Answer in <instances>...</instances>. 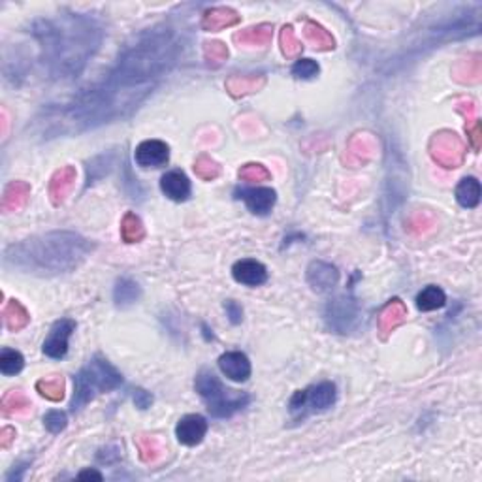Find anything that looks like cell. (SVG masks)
Here are the masks:
<instances>
[{"label": "cell", "instance_id": "d4e9b609", "mask_svg": "<svg viewBox=\"0 0 482 482\" xmlns=\"http://www.w3.org/2000/svg\"><path fill=\"white\" fill-rule=\"evenodd\" d=\"M120 236H123L126 243H136V241L143 240L145 230H143L140 217L134 215V213H126L125 219H123V225H120Z\"/></svg>", "mask_w": 482, "mask_h": 482}, {"label": "cell", "instance_id": "74e56055", "mask_svg": "<svg viewBox=\"0 0 482 482\" xmlns=\"http://www.w3.org/2000/svg\"><path fill=\"white\" fill-rule=\"evenodd\" d=\"M134 404L140 409H147V407H151L153 404V396L149 392H145L143 388H136L134 390Z\"/></svg>", "mask_w": 482, "mask_h": 482}, {"label": "cell", "instance_id": "f1b7e54d", "mask_svg": "<svg viewBox=\"0 0 482 482\" xmlns=\"http://www.w3.org/2000/svg\"><path fill=\"white\" fill-rule=\"evenodd\" d=\"M36 388L43 398L51 399V401H61V399L64 398V383L61 377L40 381V383L36 384Z\"/></svg>", "mask_w": 482, "mask_h": 482}, {"label": "cell", "instance_id": "e0dca14e", "mask_svg": "<svg viewBox=\"0 0 482 482\" xmlns=\"http://www.w3.org/2000/svg\"><path fill=\"white\" fill-rule=\"evenodd\" d=\"M405 317H407L405 305L401 304L399 299H392V302L384 307L381 317H379V328L383 332V337H386L396 326L404 324Z\"/></svg>", "mask_w": 482, "mask_h": 482}, {"label": "cell", "instance_id": "44dd1931", "mask_svg": "<svg viewBox=\"0 0 482 482\" xmlns=\"http://www.w3.org/2000/svg\"><path fill=\"white\" fill-rule=\"evenodd\" d=\"M73 179H76V172L73 168L66 166L61 172L55 173V178L51 181V198L55 204H61L64 200V196L70 193L73 185Z\"/></svg>", "mask_w": 482, "mask_h": 482}, {"label": "cell", "instance_id": "8992f818", "mask_svg": "<svg viewBox=\"0 0 482 482\" xmlns=\"http://www.w3.org/2000/svg\"><path fill=\"white\" fill-rule=\"evenodd\" d=\"M336 384L320 383L307 390H298L290 399V413L305 416L307 413H320L336 404Z\"/></svg>", "mask_w": 482, "mask_h": 482}, {"label": "cell", "instance_id": "3957f363", "mask_svg": "<svg viewBox=\"0 0 482 482\" xmlns=\"http://www.w3.org/2000/svg\"><path fill=\"white\" fill-rule=\"evenodd\" d=\"M93 251V243L76 232H49L6 249L4 264L32 275H61L78 270Z\"/></svg>", "mask_w": 482, "mask_h": 482}, {"label": "cell", "instance_id": "8fae6325", "mask_svg": "<svg viewBox=\"0 0 482 482\" xmlns=\"http://www.w3.org/2000/svg\"><path fill=\"white\" fill-rule=\"evenodd\" d=\"M339 281V272L336 266H332L322 260H314L307 267V283L314 292H328Z\"/></svg>", "mask_w": 482, "mask_h": 482}, {"label": "cell", "instance_id": "2e32d148", "mask_svg": "<svg viewBox=\"0 0 482 482\" xmlns=\"http://www.w3.org/2000/svg\"><path fill=\"white\" fill-rule=\"evenodd\" d=\"M160 189L173 202H185L190 196V181L183 172L172 170L160 179Z\"/></svg>", "mask_w": 482, "mask_h": 482}, {"label": "cell", "instance_id": "9a60e30c", "mask_svg": "<svg viewBox=\"0 0 482 482\" xmlns=\"http://www.w3.org/2000/svg\"><path fill=\"white\" fill-rule=\"evenodd\" d=\"M219 367L226 377L230 381H236V383H243L251 377V362L243 352H225L219 358Z\"/></svg>", "mask_w": 482, "mask_h": 482}, {"label": "cell", "instance_id": "cb8c5ba5", "mask_svg": "<svg viewBox=\"0 0 482 482\" xmlns=\"http://www.w3.org/2000/svg\"><path fill=\"white\" fill-rule=\"evenodd\" d=\"M4 320L6 326H8L11 332H17L26 326V322H29V313H26L25 307H23L19 302L11 299L10 304L4 307Z\"/></svg>", "mask_w": 482, "mask_h": 482}, {"label": "cell", "instance_id": "484cf974", "mask_svg": "<svg viewBox=\"0 0 482 482\" xmlns=\"http://www.w3.org/2000/svg\"><path fill=\"white\" fill-rule=\"evenodd\" d=\"M272 25H260L255 29H247V31L236 34L237 42L251 43V46H266L272 40Z\"/></svg>", "mask_w": 482, "mask_h": 482}, {"label": "cell", "instance_id": "f35d334b", "mask_svg": "<svg viewBox=\"0 0 482 482\" xmlns=\"http://www.w3.org/2000/svg\"><path fill=\"white\" fill-rule=\"evenodd\" d=\"M79 478H81V481H83V478H96V481H102V475H100L98 471H93V469H89V471L79 473Z\"/></svg>", "mask_w": 482, "mask_h": 482}, {"label": "cell", "instance_id": "d6a6232c", "mask_svg": "<svg viewBox=\"0 0 482 482\" xmlns=\"http://www.w3.org/2000/svg\"><path fill=\"white\" fill-rule=\"evenodd\" d=\"M240 178L245 181H266L270 179V172L260 164H247L240 170Z\"/></svg>", "mask_w": 482, "mask_h": 482}, {"label": "cell", "instance_id": "9c48e42d", "mask_svg": "<svg viewBox=\"0 0 482 482\" xmlns=\"http://www.w3.org/2000/svg\"><path fill=\"white\" fill-rule=\"evenodd\" d=\"M76 330V322L72 319L57 320L53 328L49 330L48 337L43 341V352L46 357L53 358V360H61L66 357L68 352V339L72 336V332Z\"/></svg>", "mask_w": 482, "mask_h": 482}, {"label": "cell", "instance_id": "603a6c76", "mask_svg": "<svg viewBox=\"0 0 482 482\" xmlns=\"http://www.w3.org/2000/svg\"><path fill=\"white\" fill-rule=\"evenodd\" d=\"M29 194H31L29 185L11 183L10 187L6 189L4 198H2V210H4V211L19 210L21 205H25L26 198H29Z\"/></svg>", "mask_w": 482, "mask_h": 482}, {"label": "cell", "instance_id": "d590c367", "mask_svg": "<svg viewBox=\"0 0 482 482\" xmlns=\"http://www.w3.org/2000/svg\"><path fill=\"white\" fill-rule=\"evenodd\" d=\"M205 57L215 61V63H222L226 57H228V51L220 42H211L205 43Z\"/></svg>", "mask_w": 482, "mask_h": 482}, {"label": "cell", "instance_id": "7c38bea8", "mask_svg": "<svg viewBox=\"0 0 482 482\" xmlns=\"http://www.w3.org/2000/svg\"><path fill=\"white\" fill-rule=\"evenodd\" d=\"M205 434H207V422L200 414H187L185 419L179 420L178 428H175L178 441L181 445L187 446H194L202 443Z\"/></svg>", "mask_w": 482, "mask_h": 482}, {"label": "cell", "instance_id": "d6986e66", "mask_svg": "<svg viewBox=\"0 0 482 482\" xmlns=\"http://www.w3.org/2000/svg\"><path fill=\"white\" fill-rule=\"evenodd\" d=\"M456 200L461 207L473 210L481 202V183L475 178H463L456 187Z\"/></svg>", "mask_w": 482, "mask_h": 482}, {"label": "cell", "instance_id": "4fadbf2b", "mask_svg": "<svg viewBox=\"0 0 482 482\" xmlns=\"http://www.w3.org/2000/svg\"><path fill=\"white\" fill-rule=\"evenodd\" d=\"M237 198L243 200L247 207L255 215H267L272 211L273 205H275L277 194H275L273 189H267V187H258V189L237 190Z\"/></svg>", "mask_w": 482, "mask_h": 482}, {"label": "cell", "instance_id": "5bb4252c", "mask_svg": "<svg viewBox=\"0 0 482 482\" xmlns=\"http://www.w3.org/2000/svg\"><path fill=\"white\" fill-rule=\"evenodd\" d=\"M232 275L237 283L245 284V287H260L267 281L266 266L258 260H252V258H245V260L234 264Z\"/></svg>", "mask_w": 482, "mask_h": 482}, {"label": "cell", "instance_id": "8d00e7d4", "mask_svg": "<svg viewBox=\"0 0 482 482\" xmlns=\"http://www.w3.org/2000/svg\"><path fill=\"white\" fill-rule=\"evenodd\" d=\"M225 309L232 324H240L241 320H243V309H241V305L237 304V302H234V299H228V302H226Z\"/></svg>", "mask_w": 482, "mask_h": 482}, {"label": "cell", "instance_id": "7402d4cb", "mask_svg": "<svg viewBox=\"0 0 482 482\" xmlns=\"http://www.w3.org/2000/svg\"><path fill=\"white\" fill-rule=\"evenodd\" d=\"M445 304H446V294L443 292V289L435 287V284L426 287V289L422 290L419 296H416V307H419L420 311L441 309Z\"/></svg>", "mask_w": 482, "mask_h": 482}, {"label": "cell", "instance_id": "836d02e7", "mask_svg": "<svg viewBox=\"0 0 482 482\" xmlns=\"http://www.w3.org/2000/svg\"><path fill=\"white\" fill-rule=\"evenodd\" d=\"M43 424L51 434H61L66 428V414L63 411H49L43 416Z\"/></svg>", "mask_w": 482, "mask_h": 482}, {"label": "cell", "instance_id": "ba28073f", "mask_svg": "<svg viewBox=\"0 0 482 482\" xmlns=\"http://www.w3.org/2000/svg\"><path fill=\"white\" fill-rule=\"evenodd\" d=\"M431 155L445 168H456L463 160V145L454 132H441L431 140Z\"/></svg>", "mask_w": 482, "mask_h": 482}, {"label": "cell", "instance_id": "83f0119b", "mask_svg": "<svg viewBox=\"0 0 482 482\" xmlns=\"http://www.w3.org/2000/svg\"><path fill=\"white\" fill-rule=\"evenodd\" d=\"M305 38H307L311 43H314V48L334 49V38H332L322 26L317 25V23L311 21L305 23Z\"/></svg>", "mask_w": 482, "mask_h": 482}, {"label": "cell", "instance_id": "7a4b0ae2", "mask_svg": "<svg viewBox=\"0 0 482 482\" xmlns=\"http://www.w3.org/2000/svg\"><path fill=\"white\" fill-rule=\"evenodd\" d=\"M31 34L40 46V63L55 79L78 78L102 42L100 26L79 14L42 17Z\"/></svg>", "mask_w": 482, "mask_h": 482}, {"label": "cell", "instance_id": "5b68a950", "mask_svg": "<svg viewBox=\"0 0 482 482\" xmlns=\"http://www.w3.org/2000/svg\"><path fill=\"white\" fill-rule=\"evenodd\" d=\"M194 388L196 392L202 396L207 409L217 419H226L232 416L237 411L245 409L249 404V396L243 392H236V390H228L225 384L220 383L219 379L211 371L198 373V377L194 381Z\"/></svg>", "mask_w": 482, "mask_h": 482}, {"label": "cell", "instance_id": "f546056e", "mask_svg": "<svg viewBox=\"0 0 482 482\" xmlns=\"http://www.w3.org/2000/svg\"><path fill=\"white\" fill-rule=\"evenodd\" d=\"M228 91H230L234 96L247 95V93H255L258 87H262L264 79H257L255 76L252 78H234L228 81Z\"/></svg>", "mask_w": 482, "mask_h": 482}, {"label": "cell", "instance_id": "277c9868", "mask_svg": "<svg viewBox=\"0 0 482 482\" xmlns=\"http://www.w3.org/2000/svg\"><path fill=\"white\" fill-rule=\"evenodd\" d=\"M120 383H123V375L116 367L106 358L95 357L73 377L72 411H79L81 407H85L98 394L116 390L120 386Z\"/></svg>", "mask_w": 482, "mask_h": 482}, {"label": "cell", "instance_id": "1f68e13d", "mask_svg": "<svg viewBox=\"0 0 482 482\" xmlns=\"http://www.w3.org/2000/svg\"><path fill=\"white\" fill-rule=\"evenodd\" d=\"M281 43H283V53L287 57H294L298 55L299 49H302V43L298 42V38L294 34L292 26H284L283 32H281Z\"/></svg>", "mask_w": 482, "mask_h": 482}, {"label": "cell", "instance_id": "e575fe53", "mask_svg": "<svg viewBox=\"0 0 482 482\" xmlns=\"http://www.w3.org/2000/svg\"><path fill=\"white\" fill-rule=\"evenodd\" d=\"M194 170H196V173H198L202 179H213L219 175V166H217V163L207 157H200L198 160H196Z\"/></svg>", "mask_w": 482, "mask_h": 482}, {"label": "cell", "instance_id": "4dcf8cb0", "mask_svg": "<svg viewBox=\"0 0 482 482\" xmlns=\"http://www.w3.org/2000/svg\"><path fill=\"white\" fill-rule=\"evenodd\" d=\"M319 64L313 58H299L292 66V73L298 79H311L319 73Z\"/></svg>", "mask_w": 482, "mask_h": 482}, {"label": "cell", "instance_id": "4316f807", "mask_svg": "<svg viewBox=\"0 0 482 482\" xmlns=\"http://www.w3.org/2000/svg\"><path fill=\"white\" fill-rule=\"evenodd\" d=\"M25 366V358L21 352L14 351V349H2L0 352V371L4 375H16Z\"/></svg>", "mask_w": 482, "mask_h": 482}, {"label": "cell", "instance_id": "ffe728a7", "mask_svg": "<svg viewBox=\"0 0 482 482\" xmlns=\"http://www.w3.org/2000/svg\"><path fill=\"white\" fill-rule=\"evenodd\" d=\"M142 296V289L136 281H132L128 277H123L117 281L116 290H113V299L119 307H128V305L136 304Z\"/></svg>", "mask_w": 482, "mask_h": 482}, {"label": "cell", "instance_id": "52a82bcc", "mask_svg": "<svg viewBox=\"0 0 482 482\" xmlns=\"http://www.w3.org/2000/svg\"><path fill=\"white\" fill-rule=\"evenodd\" d=\"M326 322L332 330L347 334L354 328L358 320V305L357 302L349 296H339V298L332 299L328 307H326Z\"/></svg>", "mask_w": 482, "mask_h": 482}, {"label": "cell", "instance_id": "30bf717a", "mask_svg": "<svg viewBox=\"0 0 482 482\" xmlns=\"http://www.w3.org/2000/svg\"><path fill=\"white\" fill-rule=\"evenodd\" d=\"M134 158L142 168H160L168 163L170 149L160 140H145L136 147Z\"/></svg>", "mask_w": 482, "mask_h": 482}, {"label": "cell", "instance_id": "ac0fdd59", "mask_svg": "<svg viewBox=\"0 0 482 482\" xmlns=\"http://www.w3.org/2000/svg\"><path fill=\"white\" fill-rule=\"evenodd\" d=\"M237 21H240V17L230 8H213L204 16L202 26L205 31H220V29H226V26L236 25Z\"/></svg>", "mask_w": 482, "mask_h": 482}, {"label": "cell", "instance_id": "6da1fadb", "mask_svg": "<svg viewBox=\"0 0 482 482\" xmlns=\"http://www.w3.org/2000/svg\"><path fill=\"white\" fill-rule=\"evenodd\" d=\"M179 42L168 26L147 31L126 46L116 66L100 83L81 91L61 108L38 119L46 138L83 132L128 117L178 63Z\"/></svg>", "mask_w": 482, "mask_h": 482}]
</instances>
